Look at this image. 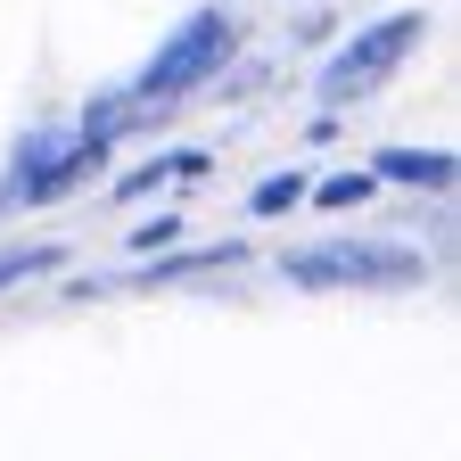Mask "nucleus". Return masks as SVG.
Segmentation results:
<instances>
[{
  "instance_id": "obj_1",
  "label": "nucleus",
  "mask_w": 461,
  "mask_h": 461,
  "mask_svg": "<svg viewBox=\"0 0 461 461\" xmlns=\"http://www.w3.org/2000/svg\"><path fill=\"white\" fill-rule=\"evenodd\" d=\"M420 33H429V17H420V9H395V17H379V25H363L355 41H346V50L330 58L321 99L338 107V99H355V91H379V83L403 67V50H412Z\"/></svg>"
},
{
  "instance_id": "obj_2",
  "label": "nucleus",
  "mask_w": 461,
  "mask_h": 461,
  "mask_svg": "<svg viewBox=\"0 0 461 461\" xmlns=\"http://www.w3.org/2000/svg\"><path fill=\"white\" fill-rule=\"evenodd\" d=\"M280 272L305 280V288H338V280H420V256L412 248H379V240H338V248H297Z\"/></svg>"
},
{
  "instance_id": "obj_3",
  "label": "nucleus",
  "mask_w": 461,
  "mask_h": 461,
  "mask_svg": "<svg viewBox=\"0 0 461 461\" xmlns=\"http://www.w3.org/2000/svg\"><path fill=\"white\" fill-rule=\"evenodd\" d=\"M230 58V25H222V9H198L182 33H173L157 58H149V75H140V99H182L206 67H222Z\"/></svg>"
},
{
  "instance_id": "obj_4",
  "label": "nucleus",
  "mask_w": 461,
  "mask_h": 461,
  "mask_svg": "<svg viewBox=\"0 0 461 461\" xmlns=\"http://www.w3.org/2000/svg\"><path fill=\"white\" fill-rule=\"evenodd\" d=\"M371 182H412V190L429 182V190H453V157H445V149H387Z\"/></svg>"
},
{
  "instance_id": "obj_5",
  "label": "nucleus",
  "mask_w": 461,
  "mask_h": 461,
  "mask_svg": "<svg viewBox=\"0 0 461 461\" xmlns=\"http://www.w3.org/2000/svg\"><path fill=\"white\" fill-rule=\"evenodd\" d=\"M305 198V173H272V182H256V214H288Z\"/></svg>"
},
{
  "instance_id": "obj_6",
  "label": "nucleus",
  "mask_w": 461,
  "mask_h": 461,
  "mask_svg": "<svg viewBox=\"0 0 461 461\" xmlns=\"http://www.w3.org/2000/svg\"><path fill=\"white\" fill-rule=\"evenodd\" d=\"M198 165H206L198 149H190V157H157V165H140V173H124V198H140V190H157V182H165V173H198Z\"/></svg>"
},
{
  "instance_id": "obj_7",
  "label": "nucleus",
  "mask_w": 461,
  "mask_h": 461,
  "mask_svg": "<svg viewBox=\"0 0 461 461\" xmlns=\"http://www.w3.org/2000/svg\"><path fill=\"white\" fill-rule=\"evenodd\" d=\"M371 190H379V182H371V173H338V182H321L313 198H321V206H363Z\"/></svg>"
}]
</instances>
